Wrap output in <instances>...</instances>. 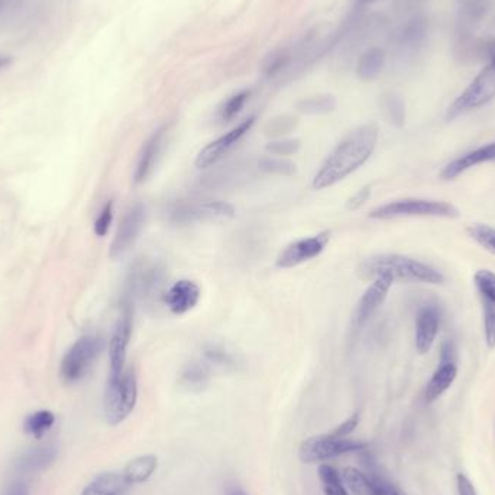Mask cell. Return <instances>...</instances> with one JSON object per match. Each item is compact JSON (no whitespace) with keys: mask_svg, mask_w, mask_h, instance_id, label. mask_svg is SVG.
Returning a JSON list of instances; mask_svg holds the SVG:
<instances>
[{"mask_svg":"<svg viewBox=\"0 0 495 495\" xmlns=\"http://www.w3.org/2000/svg\"><path fill=\"white\" fill-rule=\"evenodd\" d=\"M131 487L124 473H105L94 478L82 495H124Z\"/></svg>","mask_w":495,"mask_h":495,"instance_id":"7402d4cb","label":"cell"},{"mask_svg":"<svg viewBox=\"0 0 495 495\" xmlns=\"http://www.w3.org/2000/svg\"><path fill=\"white\" fill-rule=\"evenodd\" d=\"M11 2L12 0H0V12H4V9H8Z\"/></svg>","mask_w":495,"mask_h":495,"instance_id":"816d5d0a","label":"cell"},{"mask_svg":"<svg viewBox=\"0 0 495 495\" xmlns=\"http://www.w3.org/2000/svg\"><path fill=\"white\" fill-rule=\"evenodd\" d=\"M393 284H395V280L386 277V275L372 280V284L365 290V293L360 296L357 304V310H355V316H353L357 326H362L368 320L371 319L374 313L386 301Z\"/></svg>","mask_w":495,"mask_h":495,"instance_id":"9a60e30c","label":"cell"},{"mask_svg":"<svg viewBox=\"0 0 495 495\" xmlns=\"http://www.w3.org/2000/svg\"><path fill=\"white\" fill-rule=\"evenodd\" d=\"M132 327H134V304L122 300V315L109 339V377H119L125 371Z\"/></svg>","mask_w":495,"mask_h":495,"instance_id":"30bf717a","label":"cell"},{"mask_svg":"<svg viewBox=\"0 0 495 495\" xmlns=\"http://www.w3.org/2000/svg\"><path fill=\"white\" fill-rule=\"evenodd\" d=\"M485 54H487L488 58L491 61L492 67L495 68V39H490L485 44Z\"/></svg>","mask_w":495,"mask_h":495,"instance_id":"c3c4849f","label":"cell"},{"mask_svg":"<svg viewBox=\"0 0 495 495\" xmlns=\"http://www.w3.org/2000/svg\"><path fill=\"white\" fill-rule=\"evenodd\" d=\"M358 275L362 280H376V278L391 277L393 280L409 282H423V284H442L445 282L442 273L428 264L398 256V254H379L364 259L358 266Z\"/></svg>","mask_w":495,"mask_h":495,"instance_id":"7a4b0ae2","label":"cell"},{"mask_svg":"<svg viewBox=\"0 0 495 495\" xmlns=\"http://www.w3.org/2000/svg\"><path fill=\"white\" fill-rule=\"evenodd\" d=\"M440 310L435 304H428L417 313L416 349L421 355L428 353L439 332Z\"/></svg>","mask_w":495,"mask_h":495,"instance_id":"ac0fdd59","label":"cell"},{"mask_svg":"<svg viewBox=\"0 0 495 495\" xmlns=\"http://www.w3.org/2000/svg\"><path fill=\"white\" fill-rule=\"evenodd\" d=\"M495 96V68L491 65L484 68L475 79L471 82L465 91H462L456 100L447 110V120H454L466 112L478 109L487 105Z\"/></svg>","mask_w":495,"mask_h":495,"instance_id":"52a82bcc","label":"cell"},{"mask_svg":"<svg viewBox=\"0 0 495 495\" xmlns=\"http://www.w3.org/2000/svg\"><path fill=\"white\" fill-rule=\"evenodd\" d=\"M330 242V232L317 233L310 238H303V239L296 240L293 244L287 245L275 259V265L282 270H290L294 266L301 265V264L308 263L312 259L322 256V252L326 249Z\"/></svg>","mask_w":495,"mask_h":495,"instance_id":"7c38bea8","label":"cell"},{"mask_svg":"<svg viewBox=\"0 0 495 495\" xmlns=\"http://www.w3.org/2000/svg\"><path fill=\"white\" fill-rule=\"evenodd\" d=\"M169 141V126L155 131L148 138L147 143H143V151L139 154L138 164H136L135 173H134V181L135 184H143L150 178L151 174L154 173L165 145Z\"/></svg>","mask_w":495,"mask_h":495,"instance_id":"5bb4252c","label":"cell"},{"mask_svg":"<svg viewBox=\"0 0 495 495\" xmlns=\"http://www.w3.org/2000/svg\"><path fill=\"white\" fill-rule=\"evenodd\" d=\"M484 304V336L485 343H487L488 348H495V306L492 304L485 303Z\"/></svg>","mask_w":495,"mask_h":495,"instance_id":"b9f144b4","label":"cell"},{"mask_svg":"<svg viewBox=\"0 0 495 495\" xmlns=\"http://www.w3.org/2000/svg\"><path fill=\"white\" fill-rule=\"evenodd\" d=\"M202 297L199 284L187 278L174 282L164 296L165 304L169 312L176 316H183L192 312Z\"/></svg>","mask_w":495,"mask_h":495,"instance_id":"e0dca14e","label":"cell"},{"mask_svg":"<svg viewBox=\"0 0 495 495\" xmlns=\"http://www.w3.org/2000/svg\"><path fill=\"white\" fill-rule=\"evenodd\" d=\"M211 383V371L207 364L193 360L181 369L178 384L184 390L200 393Z\"/></svg>","mask_w":495,"mask_h":495,"instance_id":"603a6c76","label":"cell"},{"mask_svg":"<svg viewBox=\"0 0 495 495\" xmlns=\"http://www.w3.org/2000/svg\"><path fill=\"white\" fill-rule=\"evenodd\" d=\"M384 65H386L384 49L379 47H372V48L367 49L358 61V77L364 82H372L381 74Z\"/></svg>","mask_w":495,"mask_h":495,"instance_id":"d4e9b609","label":"cell"},{"mask_svg":"<svg viewBox=\"0 0 495 495\" xmlns=\"http://www.w3.org/2000/svg\"><path fill=\"white\" fill-rule=\"evenodd\" d=\"M56 456H58V447L56 443H44V445L30 447L19 455L15 459L13 468L16 473H21L23 477H28V475H34V473H39L48 469L56 462Z\"/></svg>","mask_w":495,"mask_h":495,"instance_id":"2e32d148","label":"cell"},{"mask_svg":"<svg viewBox=\"0 0 495 495\" xmlns=\"http://www.w3.org/2000/svg\"><path fill=\"white\" fill-rule=\"evenodd\" d=\"M203 358H204L207 364L216 365V367L235 368L238 365L237 357L221 345L204 346Z\"/></svg>","mask_w":495,"mask_h":495,"instance_id":"d6a6232c","label":"cell"},{"mask_svg":"<svg viewBox=\"0 0 495 495\" xmlns=\"http://www.w3.org/2000/svg\"><path fill=\"white\" fill-rule=\"evenodd\" d=\"M468 233L469 237L484 248L485 251L491 252L495 256V228L477 223V225L469 226Z\"/></svg>","mask_w":495,"mask_h":495,"instance_id":"d590c367","label":"cell"},{"mask_svg":"<svg viewBox=\"0 0 495 495\" xmlns=\"http://www.w3.org/2000/svg\"><path fill=\"white\" fill-rule=\"evenodd\" d=\"M297 124H299L297 117H291V115H282V117L271 119L264 126V134L270 138L280 139L291 134L297 128Z\"/></svg>","mask_w":495,"mask_h":495,"instance_id":"836d02e7","label":"cell"},{"mask_svg":"<svg viewBox=\"0 0 495 495\" xmlns=\"http://www.w3.org/2000/svg\"><path fill=\"white\" fill-rule=\"evenodd\" d=\"M490 0H462V19L468 23L478 22L487 13Z\"/></svg>","mask_w":495,"mask_h":495,"instance_id":"74e56055","label":"cell"},{"mask_svg":"<svg viewBox=\"0 0 495 495\" xmlns=\"http://www.w3.org/2000/svg\"><path fill=\"white\" fill-rule=\"evenodd\" d=\"M256 117H249L248 119L242 120L238 126L230 129V132H226L225 135L219 136L211 143H207L206 147L200 150L199 154L195 157V167L209 169L212 165L221 161V158L225 157L239 143L240 139L251 131L252 126L256 125Z\"/></svg>","mask_w":495,"mask_h":495,"instance_id":"4fadbf2b","label":"cell"},{"mask_svg":"<svg viewBox=\"0 0 495 495\" xmlns=\"http://www.w3.org/2000/svg\"><path fill=\"white\" fill-rule=\"evenodd\" d=\"M113 221V202L106 203L103 209H101L100 213H99L98 219L94 221V233L96 237L103 238L108 235L109 232L110 225Z\"/></svg>","mask_w":495,"mask_h":495,"instance_id":"60d3db41","label":"cell"},{"mask_svg":"<svg viewBox=\"0 0 495 495\" xmlns=\"http://www.w3.org/2000/svg\"><path fill=\"white\" fill-rule=\"evenodd\" d=\"M138 402V379L134 369H125L119 377H109L106 384L103 409L106 421L117 426L126 421Z\"/></svg>","mask_w":495,"mask_h":495,"instance_id":"3957f363","label":"cell"},{"mask_svg":"<svg viewBox=\"0 0 495 495\" xmlns=\"http://www.w3.org/2000/svg\"><path fill=\"white\" fill-rule=\"evenodd\" d=\"M456 488H458V495H478L477 490L465 473H461L456 475Z\"/></svg>","mask_w":495,"mask_h":495,"instance_id":"bcb514c9","label":"cell"},{"mask_svg":"<svg viewBox=\"0 0 495 495\" xmlns=\"http://www.w3.org/2000/svg\"><path fill=\"white\" fill-rule=\"evenodd\" d=\"M367 465L368 477L371 481L372 494L374 495H407L403 491L402 488H398L395 482H391L386 475L379 473L377 469L376 462L372 461L371 458L368 459V462H365Z\"/></svg>","mask_w":495,"mask_h":495,"instance_id":"f1b7e54d","label":"cell"},{"mask_svg":"<svg viewBox=\"0 0 495 495\" xmlns=\"http://www.w3.org/2000/svg\"><path fill=\"white\" fill-rule=\"evenodd\" d=\"M473 284L482 301L495 306V273L490 270H478L473 275Z\"/></svg>","mask_w":495,"mask_h":495,"instance_id":"e575fe53","label":"cell"},{"mask_svg":"<svg viewBox=\"0 0 495 495\" xmlns=\"http://www.w3.org/2000/svg\"><path fill=\"white\" fill-rule=\"evenodd\" d=\"M147 221V207L143 203H134L117 226L110 244L109 256L112 259L124 256L135 245Z\"/></svg>","mask_w":495,"mask_h":495,"instance_id":"8fae6325","label":"cell"},{"mask_svg":"<svg viewBox=\"0 0 495 495\" xmlns=\"http://www.w3.org/2000/svg\"><path fill=\"white\" fill-rule=\"evenodd\" d=\"M428 34V21L416 16L405 22L395 37V46L402 54H412L424 42Z\"/></svg>","mask_w":495,"mask_h":495,"instance_id":"ffe728a7","label":"cell"},{"mask_svg":"<svg viewBox=\"0 0 495 495\" xmlns=\"http://www.w3.org/2000/svg\"><path fill=\"white\" fill-rule=\"evenodd\" d=\"M360 421V412H355V414L349 417L348 421L339 424L338 428L334 429V431H330V433H332V435L338 436V438H348V436L358 428Z\"/></svg>","mask_w":495,"mask_h":495,"instance_id":"ee69618b","label":"cell"},{"mask_svg":"<svg viewBox=\"0 0 495 495\" xmlns=\"http://www.w3.org/2000/svg\"><path fill=\"white\" fill-rule=\"evenodd\" d=\"M249 98H251V91H239V93L230 96V98L223 103V106H221V120L230 122L233 117H237L240 110L244 109V106L247 105V101L249 100Z\"/></svg>","mask_w":495,"mask_h":495,"instance_id":"8d00e7d4","label":"cell"},{"mask_svg":"<svg viewBox=\"0 0 495 495\" xmlns=\"http://www.w3.org/2000/svg\"><path fill=\"white\" fill-rule=\"evenodd\" d=\"M301 143L299 139H273L270 143H266L265 151L268 154L278 155V157H290L300 151Z\"/></svg>","mask_w":495,"mask_h":495,"instance_id":"f35d334b","label":"cell"},{"mask_svg":"<svg viewBox=\"0 0 495 495\" xmlns=\"http://www.w3.org/2000/svg\"><path fill=\"white\" fill-rule=\"evenodd\" d=\"M226 495H248L247 492L242 490V488L239 487H233L230 488V490H228V492H226Z\"/></svg>","mask_w":495,"mask_h":495,"instance_id":"f907efd6","label":"cell"},{"mask_svg":"<svg viewBox=\"0 0 495 495\" xmlns=\"http://www.w3.org/2000/svg\"><path fill=\"white\" fill-rule=\"evenodd\" d=\"M164 280V268L151 259H139L129 270L122 300L135 303L138 299L157 293Z\"/></svg>","mask_w":495,"mask_h":495,"instance_id":"ba28073f","label":"cell"},{"mask_svg":"<svg viewBox=\"0 0 495 495\" xmlns=\"http://www.w3.org/2000/svg\"><path fill=\"white\" fill-rule=\"evenodd\" d=\"M4 495H30V488L22 481H13Z\"/></svg>","mask_w":495,"mask_h":495,"instance_id":"7dc6e473","label":"cell"},{"mask_svg":"<svg viewBox=\"0 0 495 495\" xmlns=\"http://www.w3.org/2000/svg\"><path fill=\"white\" fill-rule=\"evenodd\" d=\"M458 360V349L452 341H445L440 346L439 362H456Z\"/></svg>","mask_w":495,"mask_h":495,"instance_id":"f6af8a7d","label":"cell"},{"mask_svg":"<svg viewBox=\"0 0 495 495\" xmlns=\"http://www.w3.org/2000/svg\"><path fill=\"white\" fill-rule=\"evenodd\" d=\"M379 106L383 110L384 117L395 125V128H403L405 125V101L400 94L384 93L379 99Z\"/></svg>","mask_w":495,"mask_h":495,"instance_id":"484cf974","label":"cell"},{"mask_svg":"<svg viewBox=\"0 0 495 495\" xmlns=\"http://www.w3.org/2000/svg\"><path fill=\"white\" fill-rule=\"evenodd\" d=\"M317 473H319L320 484H322L325 495H351L343 485V480L334 466L322 464Z\"/></svg>","mask_w":495,"mask_h":495,"instance_id":"f546056e","label":"cell"},{"mask_svg":"<svg viewBox=\"0 0 495 495\" xmlns=\"http://www.w3.org/2000/svg\"><path fill=\"white\" fill-rule=\"evenodd\" d=\"M367 447V443L362 440L338 438L329 433V435L313 436L304 440L299 449V456L306 464H316V462L329 461L352 452H364Z\"/></svg>","mask_w":495,"mask_h":495,"instance_id":"8992f818","label":"cell"},{"mask_svg":"<svg viewBox=\"0 0 495 495\" xmlns=\"http://www.w3.org/2000/svg\"><path fill=\"white\" fill-rule=\"evenodd\" d=\"M290 56L285 51H278V53L271 54L266 58L265 63L263 65V72L265 77H275V75L282 74L285 68L289 67Z\"/></svg>","mask_w":495,"mask_h":495,"instance_id":"ab89813d","label":"cell"},{"mask_svg":"<svg viewBox=\"0 0 495 495\" xmlns=\"http://www.w3.org/2000/svg\"><path fill=\"white\" fill-rule=\"evenodd\" d=\"M342 478H343L345 484L348 485L349 490L353 494L374 495L372 494L371 481H369L367 473H362L360 469L348 466V468L343 469Z\"/></svg>","mask_w":495,"mask_h":495,"instance_id":"1f68e13d","label":"cell"},{"mask_svg":"<svg viewBox=\"0 0 495 495\" xmlns=\"http://www.w3.org/2000/svg\"><path fill=\"white\" fill-rule=\"evenodd\" d=\"M458 218L459 211L452 203L438 200L402 199L386 203L369 212V218L390 221L397 218Z\"/></svg>","mask_w":495,"mask_h":495,"instance_id":"277c9868","label":"cell"},{"mask_svg":"<svg viewBox=\"0 0 495 495\" xmlns=\"http://www.w3.org/2000/svg\"><path fill=\"white\" fill-rule=\"evenodd\" d=\"M259 171L265 174H273V176L290 177L296 174L297 165L293 161H290L287 158L282 157H261L258 160Z\"/></svg>","mask_w":495,"mask_h":495,"instance_id":"4dcf8cb0","label":"cell"},{"mask_svg":"<svg viewBox=\"0 0 495 495\" xmlns=\"http://www.w3.org/2000/svg\"><path fill=\"white\" fill-rule=\"evenodd\" d=\"M490 161H495V143H488V145L477 148V150L469 151L462 157L456 158L442 169L440 177L443 180H454V178L461 176L462 173H465L473 167Z\"/></svg>","mask_w":495,"mask_h":495,"instance_id":"d6986e66","label":"cell"},{"mask_svg":"<svg viewBox=\"0 0 495 495\" xmlns=\"http://www.w3.org/2000/svg\"><path fill=\"white\" fill-rule=\"evenodd\" d=\"M369 197H371V186H365V187L358 190V192L355 193L351 199H348V202H346V211H358V209L364 206Z\"/></svg>","mask_w":495,"mask_h":495,"instance_id":"7bdbcfd3","label":"cell"},{"mask_svg":"<svg viewBox=\"0 0 495 495\" xmlns=\"http://www.w3.org/2000/svg\"><path fill=\"white\" fill-rule=\"evenodd\" d=\"M105 349V339L99 334H84L74 342L61 360L60 376L65 384L82 381Z\"/></svg>","mask_w":495,"mask_h":495,"instance_id":"5b68a950","label":"cell"},{"mask_svg":"<svg viewBox=\"0 0 495 495\" xmlns=\"http://www.w3.org/2000/svg\"><path fill=\"white\" fill-rule=\"evenodd\" d=\"M54 423H56V416L53 412L38 410L25 419L23 430L35 439H42L53 429Z\"/></svg>","mask_w":495,"mask_h":495,"instance_id":"4316f807","label":"cell"},{"mask_svg":"<svg viewBox=\"0 0 495 495\" xmlns=\"http://www.w3.org/2000/svg\"><path fill=\"white\" fill-rule=\"evenodd\" d=\"M12 63L11 56H0V70L4 67H8Z\"/></svg>","mask_w":495,"mask_h":495,"instance_id":"681fc988","label":"cell"},{"mask_svg":"<svg viewBox=\"0 0 495 495\" xmlns=\"http://www.w3.org/2000/svg\"><path fill=\"white\" fill-rule=\"evenodd\" d=\"M296 109L303 115H327L336 109V99L332 94H319L313 98L301 99L297 101Z\"/></svg>","mask_w":495,"mask_h":495,"instance_id":"83f0119b","label":"cell"},{"mask_svg":"<svg viewBox=\"0 0 495 495\" xmlns=\"http://www.w3.org/2000/svg\"><path fill=\"white\" fill-rule=\"evenodd\" d=\"M157 468L158 458L155 455H143L129 462L124 475L131 485L143 484L154 475Z\"/></svg>","mask_w":495,"mask_h":495,"instance_id":"cb8c5ba5","label":"cell"},{"mask_svg":"<svg viewBox=\"0 0 495 495\" xmlns=\"http://www.w3.org/2000/svg\"><path fill=\"white\" fill-rule=\"evenodd\" d=\"M456 377H458L456 362H439V367L436 368V371L433 372V376L426 386V391H424L426 403H433L443 393H447L455 383Z\"/></svg>","mask_w":495,"mask_h":495,"instance_id":"44dd1931","label":"cell"},{"mask_svg":"<svg viewBox=\"0 0 495 495\" xmlns=\"http://www.w3.org/2000/svg\"><path fill=\"white\" fill-rule=\"evenodd\" d=\"M237 211L230 203L214 202L184 203L174 207L169 213V221L178 225H190L200 221H226L235 218Z\"/></svg>","mask_w":495,"mask_h":495,"instance_id":"9c48e42d","label":"cell"},{"mask_svg":"<svg viewBox=\"0 0 495 495\" xmlns=\"http://www.w3.org/2000/svg\"><path fill=\"white\" fill-rule=\"evenodd\" d=\"M378 143L376 125H364L353 129L332 150L313 177V188L325 190L345 180L371 158Z\"/></svg>","mask_w":495,"mask_h":495,"instance_id":"6da1fadb","label":"cell"}]
</instances>
